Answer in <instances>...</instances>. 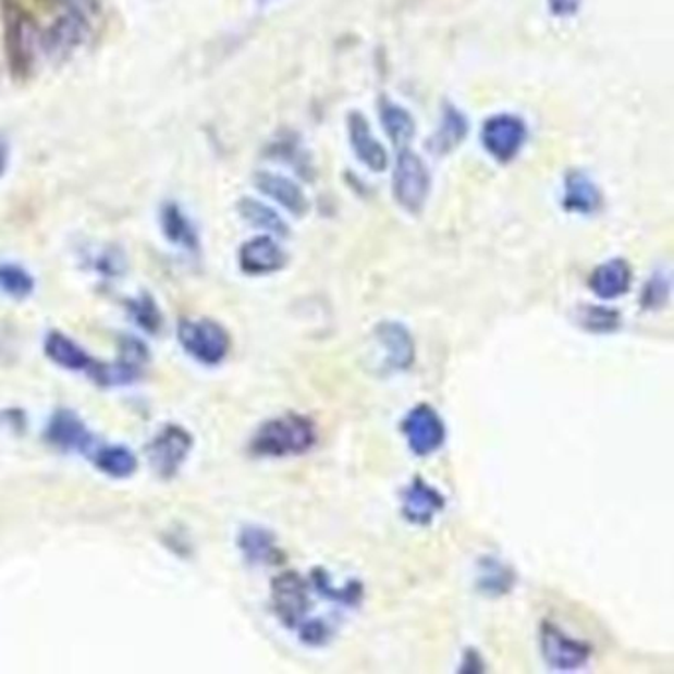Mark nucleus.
I'll list each match as a JSON object with an SVG mask.
<instances>
[{"label":"nucleus","mask_w":674,"mask_h":674,"mask_svg":"<svg viewBox=\"0 0 674 674\" xmlns=\"http://www.w3.org/2000/svg\"><path fill=\"white\" fill-rule=\"evenodd\" d=\"M319 431L303 414H283L264 421L249 439V453L259 459H285L315 450Z\"/></svg>","instance_id":"1"},{"label":"nucleus","mask_w":674,"mask_h":674,"mask_svg":"<svg viewBox=\"0 0 674 674\" xmlns=\"http://www.w3.org/2000/svg\"><path fill=\"white\" fill-rule=\"evenodd\" d=\"M0 30L9 74L14 82H22L33 74L36 64L38 24L21 0H0Z\"/></svg>","instance_id":"2"},{"label":"nucleus","mask_w":674,"mask_h":674,"mask_svg":"<svg viewBox=\"0 0 674 674\" xmlns=\"http://www.w3.org/2000/svg\"><path fill=\"white\" fill-rule=\"evenodd\" d=\"M392 193L407 215L419 216L431 193V172L416 150L400 149L392 171Z\"/></svg>","instance_id":"3"},{"label":"nucleus","mask_w":674,"mask_h":674,"mask_svg":"<svg viewBox=\"0 0 674 674\" xmlns=\"http://www.w3.org/2000/svg\"><path fill=\"white\" fill-rule=\"evenodd\" d=\"M176 336L184 353L204 366L222 365L232 348L230 332L212 319H183Z\"/></svg>","instance_id":"4"},{"label":"nucleus","mask_w":674,"mask_h":674,"mask_svg":"<svg viewBox=\"0 0 674 674\" xmlns=\"http://www.w3.org/2000/svg\"><path fill=\"white\" fill-rule=\"evenodd\" d=\"M271 608L279 623L297 632L303 621L309 617L310 581L295 569H285L271 581Z\"/></svg>","instance_id":"5"},{"label":"nucleus","mask_w":674,"mask_h":674,"mask_svg":"<svg viewBox=\"0 0 674 674\" xmlns=\"http://www.w3.org/2000/svg\"><path fill=\"white\" fill-rule=\"evenodd\" d=\"M528 140L525 119L513 113H497L482 123L481 145L492 161L511 164L518 159Z\"/></svg>","instance_id":"6"},{"label":"nucleus","mask_w":674,"mask_h":674,"mask_svg":"<svg viewBox=\"0 0 674 674\" xmlns=\"http://www.w3.org/2000/svg\"><path fill=\"white\" fill-rule=\"evenodd\" d=\"M540 653L544 663L554 671H579L591 661L593 647L588 641L567 635L552 621L540 623Z\"/></svg>","instance_id":"7"},{"label":"nucleus","mask_w":674,"mask_h":674,"mask_svg":"<svg viewBox=\"0 0 674 674\" xmlns=\"http://www.w3.org/2000/svg\"><path fill=\"white\" fill-rule=\"evenodd\" d=\"M400 429L406 438L407 448L418 457H429L438 453L448 438L443 418L439 416L438 409L429 404L412 407L402 419Z\"/></svg>","instance_id":"8"},{"label":"nucleus","mask_w":674,"mask_h":674,"mask_svg":"<svg viewBox=\"0 0 674 674\" xmlns=\"http://www.w3.org/2000/svg\"><path fill=\"white\" fill-rule=\"evenodd\" d=\"M194 439L183 426H164V428L152 438L147 448L152 471L157 473L161 479H172L176 473L181 471L184 461L188 459L193 451Z\"/></svg>","instance_id":"9"},{"label":"nucleus","mask_w":674,"mask_h":674,"mask_svg":"<svg viewBox=\"0 0 674 674\" xmlns=\"http://www.w3.org/2000/svg\"><path fill=\"white\" fill-rule=\"evenodd\" d=\"M44 441L62 453H84L96 450V436L89 431L86 421L72 409H56L44 428Z\"/></svg>","instance_id":"10"},{"label":"nucleus","mask_w":674,"mask_h":674,"mask_svg":"<svg viewBox=\"0 0 674 674\" xmlns=\"http://www.w3.org/2000/svg\"><path fill=\"white\" fill-rule=\"evenodd\" d=\"M375 339L382 348L384 372H407L416 363V341L404 322H378L375 327Z\"/></svg>","instance_id":"11"},{"label":"nucleus","mask_w":674,"mask_h":674,"mask_svg":"<svg viewBox=\"0 0 674 674\" xmlns=\"http://www.w3.org/2000/svg\"><path fill=\"white\" fill-rule=\"evenodd\" d=\"M287 261H290L287 252L281 247L278 237L269 236V234L247 240L237 252L240 269L252 278L278 273L287 266Z\"/></svg>","instance_id":"12"},{"label":"nucleus","mask_w":674,"mask_h":674,"mask_svg":"<svg viewBox=\"0 0 674 674\" xmlns=\"http://www.w3.org/2000/svg\"><path fill=\"white\" fill-rule=\"evenodd\" d=\"M89 34V22L82 21L79 16L62 12L44 33H40V48L44 54L64 60L74 54L79 46L86 42Z\"/></svg>","instance_id":"13"},{"label":"nucleus","mask_w":674,"mask_h":674,"mask_svg":"<svg viewBox=\"0 0 674 674\" xmlns=\"http://www.w3.org/2000/svg\"><path fill=\"white\" fill-rule=\"evenodd\" d=\"M346 128H348L351 149H353L354 157L358 159V162L376 174L388 171V164H390L388 150L380 140L376 139L372 127H370V121L363 115V111H351L348 113Z\"/></svg>","instance_id":"14"},{"label":"nucleus","mask_w":674,"mask_h":674,"mask_svg":"<svg viewBox=\"0 0 674 674\" xmlns=\"http://www.w3.org/2000/svg\"><path fill=\"white\" fill-rule=\"evenodd\" d=\"M445 508V497L424 477H416L402 491V516L409 525L429 526Z\"/></svg>","instance_id":"15"},{"label":"nucleus","mask_w":674,"mask_h":674,"mask_svg":"<svg viewBox=\"0 0 674 674\" xmlns=\"http://www.w3.org/2000/svg\"><path fill=\"white\" fill-rule=\"evenodd\" d=\"M254 186L295 218H303L309 212L310 203L307 194L301 188V184L295 183L290 176H283L278 172L259 171L254 174Z\"/></svg>","instance_id":"16"},{"label":"nucleus","mask_w":674,"mask_h":674,"mask_svg":"<svg viewBox=\"0 0 674 674\" xmlns=\"http://www.w3.org/2000/svg\"><path fill=\"white\" fill-rule=\"evenodd\" d=\"M237 548L249 566H279L285 562L278 536L266 526H244L237 535Z\"/></svg>","instance_id":"17"},{"label":"nucleus","mask_w":674,"mask_h":674,"mask_svg":"<svg viewBox=\"0 0 674 674\" xmlns=\"http://www.w3.org/2000/svg\"><path fill=\"white\" fill-rule=\"evenodd\" d=\"M603 194L586 171H569L564 176L562 210L567 215L593 216L600 212Z\"/></svg>","instance_id":"18"},{"label":"nucleus","mask_w":674,"mask_h":674,"mask_svg":"<svg viewBox=\"0 0 674 674\" xmlns=\"http://www.w3.org/2000/svg\"><path fill=\"white\" fill-rule=\"evenodd\" d=\"M471 123L467 115L453 103H443L439 125L428 139V150L433 157H448L459 149L469 137Z\"/></svg>","instance_id":"19"},{"label":"nucleus","mask_w":674,"mask_h":674,"mask_svg":"<svg viewBox=\"0 0 674 674\" xmlns=\"http://www.w3.org/2000/svg\"><path fill=\"white\" fill-rule=\"evenodd\" d=\"M633 283V269L627 259L613 257L600 264L591 271L588 279V287L598 299H620L625 293H629Z\"/></svg>","instance_id":"20"},{"label":"nucleus","mask_w":674,"mask_h":674,"mask_svg":"<svg viewBox=\"0 0 674 674\" xmlns=\"http://www.w3.org/2000/svg\"><path fill=\"white\" fill-rule=\"evenodd\" d=\"M516 584H518V574L508 562H504L503 557L487 554L477 560L475 588L485 598H491V600L504 598L516 588Z\"/></svg>","instance_id":"21"},{"label":"nucleus","mask_w":674,"mask_h":674,"mask_svg":"<svg viewBox=\"0 0 674 674\" xmlns=\"http://www.w3.org/2000/svg\"><path fill=\"white\" fill-rule=\"evenodd\" d=\"M159 222H161L162 236L167 237L169 244L181 247L188 254L200 252V234L181 204L172 203V200L162 204Z\"/></svg>","instance_id":"22"},{"label":"nucleus","mask_w":674,"mask_h":674,"mask_svg":"<svg viewBox=\"0 0 674 674\" xmlns=\"http://www.w3.org/2000/svg\"><path fill=\"white\" fill-rule=\"evenodd\" d=\"M44 354L54 363L56 366L70 370V372H86L89 375L96 365V358L87 353L82 344L75 343L68 334L60 331H52L44 339Z\"/></svg>","instance_id":"23"},{"label":"nucleus","mask_w":674,"mask_h":674,"mask_svg":"<svg viewBox=\"0 0 674 674\" xmlns=\"http://www.w3.org/2000/svg\"><path fill=\"white\" fill-rule=\"evenodd\" d=\"M380 125L384 128L385 137L392 140L396 149H406L416 137V119L406 108L382 97L378 103Z\"/></svg>","instance_id":"24"},{"label":"nucleus","mask_w":674,"mask_h":674,"mask_svg":"<svg viewBox=\"0 0 674 674\" xmlns=\"http://www.w3.org/2000/svg\"><path fill=\"white\" fill-rule=\"evenodd\" d=\"M237 212H240L244 222H247L252 228L266 232L269 236L287 237L291 234L290 224L283 220V216L279 215L278 210H273L268 204L257 200V198H252V196L240 198Z\"/></svg>","instance_id":"25"},{"label":"nucleus","mask_w":674,"mask_h":674,"mask_svg":"<svg viewBox=\"0 0 674 674\" xmlns=\"http://www.w3.org/2000/svg\"><path fill=\"white\" fill-rule=\"evenodd\" d=\"M96 469L111 479H128L137 473L139 459L133 451L125 445H97L89 453Z\"/></svg>","instance_id":"26"},{"label":"nucleus","mask_w":674,"mask_h":674,"mask_svg":"<svg viewBox=\"0 0 674 674\" xmlns=\"http://www.w3.org/2000/svg\"><path fill=\"white\" fill-rule=\"evenodd\" d=\"M310 584L324 600L334 601L344 608H356L365 598V586L358 579H351L344 586H336L327 569L315 567L310 574Z\"/></svg>","instance_id":"27"},{"label":"nucleus","mask_w":674,"mask_h":674,"mask_svg":"<svg viewBox=\"0 0 674 674\" xmlns=\"http://www.w3.org/2000/svg\"><path fill=\"white\" fill-rule=\"evenodd\" d=\"M89 378L96 382L99 388H121V385H131L139 382L143 378V366L128 363L127 358L119 356L115 363H99L89 372Z\"/></svg>","instance_id":"28"},{"label":"nucleus","mask_w":674,"mask_h":674,"mask_svg":"<svg viewBox=\"0 0 674 674\" xmlns=\"http://www.w3.org/2000/svg\"><path fill=\"white\" fill-rule=\"evenodd\" d=\"M266 155L273 161L290 164L291 169L301 176L313 179L310 176L313 167H310L309 155H307V150L301 147L299 139L295 135H279L278 139L269 145Z\"/></svg>","instance_id":"29"},{"label":"nucleus","mask_w":674,"mask_h":674,"mask_svg":"<svg viewBox=\"0 0 674 674\" xmlns=\"http://www.w3.org/2000/svg\"><path fill=\"white\" fill-rule=\"evenodd\" d=\"M131 321L147 334H159L162 331V313L159 303L149 293H140L139 297L125 301Z\"/></svg>","instance_id":"30"},{"label":"nucleus","mask_w":674,"mask_h":674,"mask_svg":"<svg viewBox=\"0 0 674 674\" xmlns=\"http://www.w3.org/2000/svg\"><path fill=\"white\" fill-rule=\"evenodd\" d=\"M36 290V281L28 269L19 264H0V295L9 299H28Z\"/></svg>","instance_id":"31"},{"label":"nucleus","mask_w":674,"mask_h":674,"mask_svg":"<svg viewBox=\"0 0 674 674\" xmlns=\"http://www.w3.org/2000/svg\"><path fill=\"white\" fill-rule=\"evenodd\" d=\"M673 293V278L666 268L654 269L651 278L645 281L641 291V307L645 310H661L669 305Z\"/></svg>","instance_id":"32"},{"label":"nucleus","mask_w":674,"mask_h":674,"mask_svg":"<svg viewBox=\"0 0 674 674\" xmlns=\"http://www.w3.org/2000/svg\"><path fill=\"white\" fill-rule=\"evenodd\" d=\"M579 327L593 334H611L621 329V313L601 305H584L579 309Z\"/></svg>","instance_id":"33"},{"label":"nucleus","mask_w":674,"mask_h":674,"mask_svg":"<svg viewBox=\"0 0 674 674\" xmlns=\"http://www.w3.org/2000/svg\"><path fill=\"white\" fill-rule=\"evenodd\" d=\"M91 268L103 278H121L127 271V257L119 247H103L96 256H91Z\"/></svg>","instance_id":"34"},{"label":"nucleus","mask_w":674,"mask_h":674,"mask_svg":"<svg viewBox=\"0 0 674 674\" xmlns=\"http://www.w3.org/2000/svg\"><path fill=\"white\" fill-rule=\"evenodd\" d=\"M295 633H297L301 642H305L309 647H322V645L331 642L334 629L321 617H310V620L307 617Z\"/></svg>","instance_id":"35"},{"label":"nucleus","mask_w":674,"mask_h":674,"mask_svg":"<svg viewBox=\"0 0 674 674\" xmlns=\"http://www.w3.org/2000/svg\"><path fill=\"white\" fill-rule=\"evenodd\" d=\"M52 2H58L64 12L75 14L89 24L99 14V0H52Z\"/></svg>","instance_id":"36"},{"label":"nucleus","mask_w":674,"mask_h":674,"mask_svg":"<svg viewBox=\"0 0 674 674\" xmlns=\"http://www.w3.org/2000/svg\"><path fill=\"white\" fill-rule=\"evenodd\" d=\"M547 4L548 11L554 19L566 21V19L578 16L584 0H547Z\"/></svg>","instance_id":"37"},{"label":"nucleus","mask_w":674,"mask_h":674,"mask_svg":"<svg viewBox=\"0 0 674 674\" xmlns=\"http://www.w3.org/2000/svg\"><path fill=\"white\" fill-rule=\"evenodd\" d=\"M461 674H481L487 671V664H485V659H482V654L477 651V649H465V653L461 657L459 669H457Z\"/></svg>","instance_id":"38"},{"label":"nucleus","mask_w":674,"mask_h":674,"mask_svg":"<svg viewBox=\"0 0 674 674\" xmlns=\"http://www.w3.org/2000/svg\"><path fill=\"white\" fill-rule=\"evenodd\" d=\"M9 164H11V140L0 133V179L9 171Z\"/></svg>","instance_id":"39"}]
</instances>
